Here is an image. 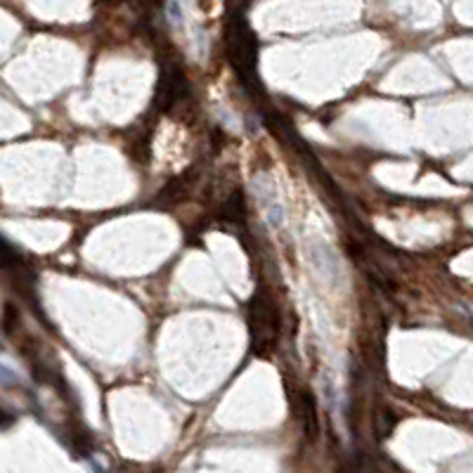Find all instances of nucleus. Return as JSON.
I'll return each mask as SVG.
<instances>
[{
    "mask_svg": "<svg viewBox=\"0 0 473 473\" xmlns=\"http://www.w3.org/2000/svg\"><path fill=\"white\" fill-rule=\"evenodd\" d=\"M227 59L246 88H261L258 80V43L241 14H234L225 31Z\"/></svg>",
    "mask_w": 473,
    "mask_h": 473,
    "instance_id": "obj_1",
    "label": "nucleus"
},
{
    "mask_svg": "<svg viewBox=\"0 0 473 473\" xmlns=\"http://www.w3.org/2000/svg\"><path fill=\"white\" fill-rule=\"evenodd\" d=\"M279 310L275 301L265 291H256L249 301V334H251V350L256 355H270L275 350L279 338Z\"/></svg>",
    "mask_w": 473,
    "mask_h": 473,
    "instance_id": "obj_2",
    "label": "nucleus"
},
{
    "mask_svg": "<svg viewBox=\"0 0 473 473\" xmlns=\"http://www.w3.org/2000/svg\"><path fill=\"white\" fill-rule=\"evenodd\" d=\"M189 85H187V76L177 64L166 62L161 64V73H159V83H157V95H154V107L159 112H171L180 100L187 98Z\"/></svg>",
    "mask_w": 473,
    "mask_h": 473,
    "instance_id": "obj_3",
    "label": "nucleus"
},
{
    "mask_svg": "<svg viewBox=\"0 0 473 473\" xmlns=\"http://www.w3.org/2000/svg\"><path fill=\"white\" fill-rule=\"evenodd\" d=\"M296 402H298V410H301L303 428L308 431L310 438H315V435H317V407H315L313 395H310V393H301Z\"/></svg>",
    "mask_w": 473,
    "mask_h": 473,
    "instance_id": "obj_4",
    "label": "nucleus"
},
{
    "mask_svg": "<svg viewBox=\"0 0 473 473\" xmlns=\"http://www.w3.org/2000/svg\"><path fill=\"white\" fill-rule=\"evenodd\" d=\"M223 218L227 223H244V218H246V204H244L241 192H232L227 197V202L223 204Z\"/></svg>",
    "mask_w": 473,
    "mask_h": 473,
    "instance_id": "obj_5",
    "label": "nucleus"
},
{
    "mask_svg": "<svg viewBox=\"0 0 473 473\" xmlns=\"http://www.w3.org/2000/svg\"><path fill=\"white\" fill-rule=\"evenodd\" d=\"M14 308L7 303L5 306V334H12V327H14Z\"/></svg>",
    "mask_w": 473,
    "mask_h": 473,
    "instance_id": "obj_6",
    "label": "nucleus"
}]
</instances>
